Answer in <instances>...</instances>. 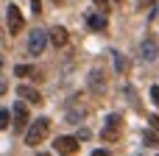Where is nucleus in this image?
<instances>
[{
  "label": "nucleus",
  "instance_id": "9b49d317",
  "mask_svg": "<svg viewBox=\"0 0 159 156\" xmlns=\"http://www.w3.org/2000/svg\"><path fill=\"white\" fill-rule=\"evenodd\" d=\"M89 89H92V92H101V89H103V73H101V70H92V73H89Z\"/></svg>",
  "mask_w": 159,
  "mask_h": 156
},
{
  "label": "nucleus",
  "instance_id": "1a4fd4ad",
  "mask_svg": "<svg viewBox=\"0 0 159 156\" xmlns=\"http://www.w3.org/2000/svg\"><path fill=\"white\" fill-rule=\"evenodd\" d=\"M50 42H53L56 47H61V45H67V28H61V25H56V28L50 31Z\"/></svg>",
  "mask_w": 159,
  "mask_h": 156
},
{
  "label": "nucleus",
  "instance_id": "a211bd4d",
  "mask_svg": "<svg viewBox=\"0 0 159 156\" xmlns=\"http://www.w3.org/2000/svg\"><path fill=\"white\" fill-rule=\"evenodd\" d=\"M148 123H151V126H154V128H157V131H159V117H157V114H154V117H151Z\"/></svg>",
  "mask_w": 159,
  "mask_h": 156
},
{
  "label": "nucleus",
  "instance_id": "4468645a",
  "mask_svg": "<svg viewBox=\"0 0 159 156\" xmlns=\"http://www.w3.org/2000/svg\"><path fill=\"white\" fill-rule=\"evenodd\" d=\"M115 70H117V73H123V70H126V59H123L120 53H115Z\"/></svg>",
  "mask_w": 159,
  "mask_h": 156
},
{
  "label": "nucleus",
  "instance_id": "2eb2a0df",
  "mask_svg": "<svg viewBox=\"0 0 159 156\" xmlns=\"http://www.w3.org/2000/svg\"><path fill=\"white\" fill-rule=\"evenodd\" d=\"M0 128H8V109H0Z\"/></svg>",
  "mask_w": 159,
  "mask_h": 156
},
{
  "label": "nucleus",
  "instance_id": "f8f14e48",
  "mask_svg": "<svg viewBox=\"0 0 159 156\" xmlns=\"http://www.w3.org/2000/svg\"><path fill=\"white\" fill-rule=\"evenodd\" d=\"M143 145H145V148H157V145H159V137L154 134V131H145V134H143Z\"/></svg>",
  "mask_w": 159,
  "mask_h": 156
},
{
  "label": "nucleus",
  "instance_id": "dca6fc26",
  "mask_svg": "<svg viewBox=\"0 0 159 156\" xmlns=\"http://www.w3.org/2000/svg\"><path fill=\"white\" fill-rule=\"evenodd\" d=\"M151 100H154V106H159V84L151 87Z\"/></svg>",
  "mask_w": 159,
  "mask_h": 156
},
{
  "label": "nucleus",
  "instance_id": "f03ea898",
  "mask_svg": "<svg viewBox=\"0 0 159 156\" xmlns=\"http://www.w3.org/2000/svg\"><path fill=\"white\" fill-rule=\"evenodd\" d=\"M48 39H50V36H48L42 28H34V31H31V36H28V53H31V56H39V53L45 50Z\"/></svg>",
  "mask_w": 159,
  "mask_h": 156
},
{
  "label": "nucleus",
  "instance_id": "0eeeda50",
  "mask_svg": "<svg viewBox=\"0 0 159 156\" xmlns=\"http://www.w3.org/2000/svg\"><path fill=\"white\" fill-rule=\"evenodd\" d=\"M17 98H22V100H28V103H39V100H42V95H39L34 87H25V84L17 87Z\"/></svg>",
  "mask_w": 159,
  "mask_h": 156
},
{
  "label": "nucleus",
  "instance_id": "7ed1b4c3",
  "mask_svg": "<svg viewBox=\"0 0 159 156\" xmlns=\"http://www.w3.org/2000/svg\"><path fill=\"white\" fill-rule=\"evenodd\" d=\"M22 25H25V20H22L20 8H17V6H8V8H6V28H8V33H11V36L20 33Z\"/></svg>",
  "mask_w": 159,
  "mask_h": 156
},
{
  "label": "nucleus",
  "instance_id": "f257e3e1",
  "mask_svg": "<svg viewBox=\"0 0 159 156\" xmlns=\"http://www.w3.org/2000/svg\"><path fill=\"white\" fill-rule=\"evenodd\" d=\"M48 134H50V120H48V117H39V120H34V123L25 128V145L34 148V145H39Z\"/></svg>",
  "mask_w": 159,
  "mask_h": 156
},
{
  "label": "nucleus",
  "instance_id": "20e7f679",
  "mask_svg": "<svg viewBox=\"0 0 159 156\" xmlns=\"http://www.w3.org/2000/svg\"><path fill=\"white\" fill-rule=\"evenodd\" d=\"M78 140L81 137H56L53 151L56 154H78Z\"/></svg>",
  "mask_w": 159,
  "mask_h": 156
},
{
  "label": "nucleus",
  "instance_id": "6ab92c4d",
  "mask_svg": "<svg viewBox=\"0 0 159 156\" xmlns=\"http://www.w3.org/2000/svg\"><path fill=\"white\" fill-rule=\"evenodd\" d=\"M92 3H95V6H101V11H103V8H106V3H109V0H92Z\"/></svg>",
  "mask_w": 159,
  "mask_h": 156
},
{
  "label": "nucleus",
  "instance_id": "9d476101",
  "mask_svg": "<svg viewBox=\"0 0 159 156\" xmlns=\"http://www.w3.org/2000/svg\"><path fill=\"white\" fill-rule=\"evenodd\" d=\"M87 25H89L92 31H103V28H106V17H103V14H89V17H87Z\"/></svg>",
  "mask_w": 159,
  "mask_h": 156
},
{
  "label": "nucleus",
  "instance_id": "ddd939ff",
  "mask_svg": "<svg viewBox=\"0 0 159 156\" xmlns=\"http://www.w3.org/2000/svg\"><path fill=\"white\" fill-rule=\"evenodd\" d=\"M31 73H34L31 64H17V67H14V75H17V78H25V75H31Z\"/></svg>",
  "mask_w": 159,
  "mask_h": 156
},
{
  "label": "nucleus",
  "instance_id": "6e6552de",
  "mask_svg": "<svg viewBox=\"0 0 159 156\" xmlns=\"http://www.w3.org/2000/svg\"><path fill=\"white\" fill-rule=\"evenodd\" d=\"M140 53H143V59H145V61H154V59L159 56L157 42H154V39H145V42H143V47H140Z\"/></svg>",
  "mask_w": 159,
  "mask_h": 156
},
{
  "label": "nucleus",
  "instance_id": "423d86ee",
  "mask_svg": "<svg viewBox=\"0 0 159 156\" xmlns=\"http://www.w3.org/2000/svg\"><path fill=\"white\" fill-rule=\"evenodd\" d=\"M117 126H120V117L117 114H109L106 117V128L101 131V137L103 140H117Z\"/></svg>",
  "mask_w": 159,
  "mask_h": 156
},
{
  "label": "nucleus",
  "instance_id": "39448f33",
  "mask_svg": "<svg viewBox=\"0 0 159 156\" xmlns=\"http://www.w3.org/2000/svg\"><path fill=\"white\" fill-rule=\"evenodd\" d=\"M28 123H31V120H28V109H25V103H22V100H17V103H14V128H17V131H22Z\"/></svg>",
  "mask_w": 159,
  "mask_h": 156
},
{
  "label": "nucleus",
  "instance_id": "f3484780",
  "mask_svg": "<svg viewBox=\"0 0 159 156\" xmlns=\"http://www.w3.org/2000/svg\"><path fill=\"white\" fill-rule=\"evenodd\" d=\"M31 11L34 14H42V0H31Z\"/></svg>",
  "mask_w": 159,
  "mask_h": 156
}]
</instances>
